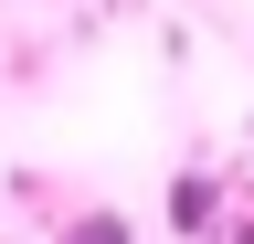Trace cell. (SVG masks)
<instances>
[{
	"mask_svg": "<svg viewBox=\"0 0 254 244\" xmlns=\"http://www.w3.org/2000/svg\"><path fill=\"white\" fill-rule=\"evenodd\" d=\"M212 202H222L212 170H180V180H170V234H212Z\"/></svg>",
	"mask_w": 254,
	"mask_h": 244,
	"instance_id": "obj_1",
	"label": "cell"
},
{
	"mask_svg": "<svg viewBox=\"0 0 254 244\" xmlns=\"http://www.w3.org/2000/svg\"><path fill=\"white\" fill-rule=\"evenodd\" d=\"M53 244H138V234H127V223H117V212H74V223H64Z\"/></svg>",
	"mask_w": 254,
	"mask_h": 244,
	"instance_id": "obj_2",
	"label": "cell"
}]
</instances>
